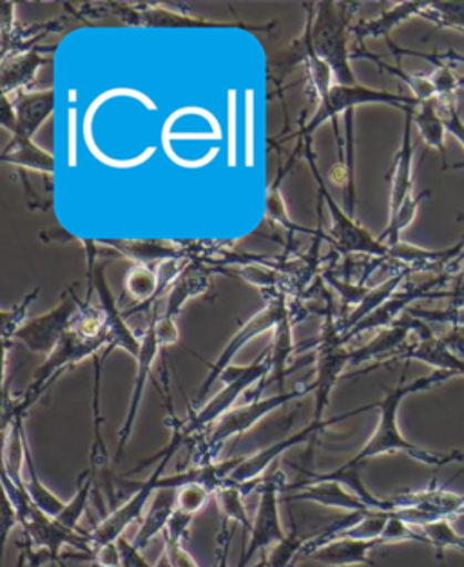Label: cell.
I'll return each instance as SVG.
<instances>
[{"label":"cell","mask_w":464,"mask_h":567,"mask_svg":"<svg viewBox=\"0 0 464 567\" xmlns=\"http://www.w3.org/2000/svg\"><path fill=\"white\" fill-rule=\"evenodd\" d=\"M290 489H300V492L290 493L285 497L287 503H315L324 506V508L343 509L349 513L374 512L361 501L355 493L344 488L343 484L336 481H310V483L290 484L285 492Z\"/></svg>","instance_id":"obj_17"},{"label":"cell","mask_w":464,"mask_h":567,"mask_svg":"<svg viewBox=\"0 0 464 567\" xmlns=\"http://www.w3.org/2000/svg\"><path fill=\"white\" fill-rule=\"evenodd\" d=\"M48 48H33V50L24 51L19 55L8 56L0 62V85H2V95L11 96V93H24L33 80H35L37 71L41 70L45 64L44 53Z\"/></svg>","instance_id":"obj_23"},{"label":"cell","mask_w":464,"mask_h":567,"mask_svg":"<svg viewBox=\"0 0 464 567\" xmlns=\"http://www.w3.org/2000/svg\"><path fill=\"white\" fill-rule=\"evenodd\" d=\"M230 275L241 276L245 281L260 287V289H276L278 287V272L265 267L264 264L245 265L244 269H236Z\"/></svg>","instance_id":"obj_48"},{"label":"cell","mask_w":464,"mask_h":567,"mask_svg":"<svg viewBox=\"0 0 464 567\" xmlns=\"http://www.w3.org/2000/svg\"><path fill=\"white\" fill-rule=\"evenodd\" d=\"M79 105L76 102H70L68 105V167L75 169L76 167V155H79Z\"/></svg>","instance_id":"obj_51"},{"label":"cell","mask_w":464,"mask_h":567,"mask_svg":"<svg viewBox=\"0 0 464 567\" xmlns=\"http://www.w3.org/2000/svg\"><path fill=\"white\" fill-rule=\"evenodd\" d=\"M421 361V363L430 364L435 370H443V372H452L455 375H464V361H461L448 344L444 343L443 338H435L434 333L423 336L417 339V343L403 347L400 352L395 353L392 361Z\"/></svg>","instance_id":"obj_24"},{"label":"cell","mask_w":464,"mask_h":567,"mask_svg":"<svg viewBox=\"0 0 464 567\" xmlns=\"http://www.w3.org/2000/svg\"><path fill=\"white\" fill-rule=\"evenodd\" d=\"M41 289L37 287L35 290H31L24 299H22L21 303L16 305L13 309L2 310V343H4V352L10 350V343L16 338V333L24 327L25 321V312L30 309V305L35 301L37 296H39Z\"/></svg>","instance_id":"obj_42"},{"label":"cell","mask_w":464,"mask_h":567,"mask_svg":"<svg viewBox=\"0 0 464 567\" xmlns=\"http://www.w3.org/2000/svg\"><path fill=\"white\" fill-rule=\"evenodd\" d=\"M455 378V373L443 372V370H435L430 375L415 379L412 383H404V373L401 375L400 383L394 389L386 390L384 398L374 404V410L380 412V421L375 426L374 433L370 435L369 441L363 444V449L355 453L354 457L344 463L349 468H360L364 461L370 458L380 457V455H389V453H406L409 457L420 461V463L429 464V466H444V464L452 463V461H460L464 463V453H448V455H440V453L429 452L423 450L417 444L410 443L409 439L403 437L400 430V413L401 403L403 399L409 398L412 393L424 392L430 390L435 384L444 383L448 379Z\"/></svg>","instance_id":"obj_1"},{"label":"cell","mask_w":464,"mask_h":567,"mask_svg":"<svg viewBox=\"0 0 464 567\" xmlns=\"http://www.w3.org/2000/svg\"><path fill=\"white\" fill-rule=\"evenodd\" d=\"M209 289V270L204 265L189 264L187 269L182 272L181 278L176 279L175 285L171 287L167 293V303H165V318L176 319L182 312L185 303L190 298L200 296L205 290Z\"/></svg>","instance_id":"obj_28"},{"label":"cell","mask_w":464,"mask_h":567,"mask_svg":"<svg viewBox=\"0 0 464 567\" xmlns=\"http://www.w3.org/2000/svg\"><path fill=\"white\" fill-rule=\"evenodd\" d=\"M93 489H95V478L91 475L90 470H85L79 477V488H76L75 497L71 498L70 503H65V508L55 518L56 523L64 526L65 529H71V532H81L79 524H81L85 509H87Z\"/></svg>","instance_id":"obj_35"},{"label":"cell","mask_w":464,"mask_h":567,"mask_svg":"<svg viewBox=\"0 0 464 567\" xmlns=\"http://www.w3.org/2000/svg\"><path fill=\"white\" fill-rule=\"evenodd\" d=\"M96 245H104L116 250L135 265H161L162 261L176 258H190L189 245L169 241V239H99Z\"/></svg>","instance_id":"obj_19"},{"label":"cell","mask_w":464,"mask_h":567,"mask_svg":"<svg viewBox=\"0 0 464 567\" xmlns=\"http://www.w3.org/2000/svg\"><path fill=\"white\" fill-rule=\"evenodd\" d=\"M309 393H315L312 384L300 386V389H292L289 392H278L275 395H270V398L255 399L249 404L230 410V412L225 413L218 423L210 426L209 437L205 441V450L209 453H215L230 437L244 435L245 432L255 429L256 424L260 423L261 419L267 417L269 413L281 409V406L290 403V401H295V399L305 398Z\"/></svg>","instance_id":"obj_12"},{"label":"cell","mask_w":464,"mask_h":567,"mask_svg":"<svg viewBox=\"0 0 464 567\" xmlns=\"http://www.w3.org/2000/svg\"><path fill=\"white\" fill-rule=\"evenodd\" d=\"M426 6H429V2H401V4L392 6L390 10L383 11L378 19L361 20L358 24L352 25V33L358 39L360 48L364 39H380V37H383L384 40H389L390 31L412 19V17L423 16Z\"/></svg>","instance_id":"obj_25"},{"label":"cell","mask_w":464,"mask_h":567,"mask_svg":"<svg viewBox=\"0 0 464 567\" xmlns=\"http://www.w3.org/2000/svg\"><path fill=\"white\" fill-rule=\"evenodd\" d=\"M11 102L16 107V124L11 125V136L33 140L45 120L55 113L56 91L53 87L51 90L30 91V93L24 91V93H17Z\"/></svg>","instance_id":"obj_18"},{"label":"cell","mask_w":464,"mask_h":567,"mask_svg":"<svg viewBox=\"0 0 464 567\" xmlns=\"http://www.w3.org/2000/svg\"><path fill=\"white\" fill-rule=\"evenodd\" d=\"M124 290L135 299V309L127 310L124 316L142 312L149 305L158 303V272L151 265H133L124 279Z\"/></svg>","instance_id":"obj_29"},{"label":"cell","mask_w":464,"mask_h":567,"mask_svg":"<svg viewBox=\"0 0 464 567\" xmlns=\"http://www.w3.org/2000/svg\"><path fill=\"white\" fill-rule=\"evenodd\" d=\"M269 350H265L255 363L247 364V367L230 364L229 369L221 373L220 381L225 383L224 389L216 393L215 398L210 399L205 406H202L195 415H190L187 421H184L175 432L181 433L185 439H189L193 433L210 429L213 424L218 423L224 417L225 413L233 410V404L238 401L245 390L250 389L258 381H265L269 378Z\"/></svg>","instance_id":"obj_5"},{"label":"cell","mask_w":464,"mask_h":567,"mask_svg":"<svg viewBox=\"0 0 464 567\" xmlns=\"http://www.w3.org/2000/svg\"><path fill=\"white\" fill-rule=\"evenodd\" d=\"M176 512V489L162 488L151 498L149 509L142 518L141 529L136 533V548L145 549L161 533L169 526Z\"/></svg>","instance_id":"obj_26"},{"label":"cell","mask_w":464,"mask_h":567,"mask_svg":"<svg viewBox=\"0 0 464 567\" xmlns=\"http://www.w3.org/2000/svg\"><path fill=\"white\" fill-rule=\"evenodd\" d=\"M305 156L309 162L310 171L315 175L316 184H318V193L327 204L330 218H332V229H330L329 239L332 247L344 256L361 255L370 256V258L384 259L390 261V247L383 244L380 238H374L363 225L355 221L354 216L347 215L340 205L336 204V199L330 195L323 178H321L318 165H316V156L310 150V140L305 142Z\"/></svg>","instance_id":"obj_4"},{"label":"cell","mask_w":464,"mask_h":567,"mask_svg":"<svg viewBox=\"0 0 464 567\" xmlns=\"http://www.w3.org/2000/svg\"><path fill=\"white\" fill-rule=\"evenodd\" d=\"M380 540L381 544L423 543L430 546L429 538L424 537V533L420 528L410 526L401 518L394 517L392 513H390L389 523L384 526Z\"/></svg>","instance_id":"obj_45"},{"label":"cell","mask_w":464,"mask_h":567,"mask_svg":"<svg viewBox=\"0 0 464 567\" xmlns=\"http://www.w3.org/2000/svg\"><path fill=\"white\" fill-rule=\"evenodd\" d=\"M290 312L287 299H285L283 292L272 293V298L267 301L264 309L260 312H256L247 323L241 324V329L233 336L224 352L220 353V358L216 359L215 363L210 364L209 375L205 378L200 389H198V395H196V403H202V399L209 393L213 389V384L221 378V373L229 369L233 364V359L240 353L245 344L250 343L252 339L258 338L264 332L275 330L280 323L281 319Z\"/></svg>","instance_id":"obj_13"},{"label":"cell","mask_w":464,"mask_h":567,"mask_svg":"<svg viewBox=\"0 0 464 567\" xmlns=\"http://www.w3.org/2000/svg\"><path fill=\"white\" fill-rule=\"evenodd\" d=\"M316 379L312 381L315 389V415L312 421H324L323 415L329 409L330 393L340 381L341 373L350 364V352L344 349L341 339L340 324L334 323L332 316H327L323 324L318 349L315 355Z\"/></svg>","instance_id":"obj_9"},{"label":"cell","mask_w":464,"mask_h":567,"mask_svg":"<svg viewBox=\"0 0 464 567\" xmlns=\"http://www.w3.org/2000/svg\"><path fill=\"white\" fill-rule=\"evenodd\" d=\"M324 281H327L336 292L340 293L344 305H354V309L363 301L367 292H369V289L363 287V285L349 284V281H343V279L338 278V276L332 275V272H324Z\"/></svg>","instance_id":"obj_50"},{"label":"cell","mask_w":464,"mask_h":567,"mask_svg":"<svg viewBox=\"0 0 464 567\" xmlns=\"http://www.w3.org/2000/svg\"><path fill=\"white\" fill-rule=\"evenodd\" d=\"M444 60H461V62H464L463 55H457V53H454V51H448V53H443Z\"/></svg>","instance_id":"obj_56"},{"label":"cell","mask_w":464,"mask_h":567,"mask_svg":"<svg viewBox=\"0 0 464 567\" xmlns=\"http://www.w3.org/2000/svg\"><path fill=\"white\" fill-rule=\"evenodd\" d=\"M414 125L420 131L424 144L434 147L440 153L441 159H443V169H450L448 162H446V150H444L446 127H444L443 118H441L437 99L420 102V105L414 110Z\"/></svg>","instance_id":"obj_31"},{"label":"cell","mask_w":464,"mask_h":567,"mask_svg":"<svg viewBox=\"0 0 464 567\" xmlns=\"http://www.w3.org/2000/svg\"><path fill=\"white\" fill-rule=\"evenodd\" d=\"M116 544L121 549V567H153L145 560L142 549L136 548L135 543H130L127 538L121 537Z\"/></svg>","instance_id":"obj_53"},{"label":"cell","mask_w":464,"mask_h":567,"mask_svg":"<svg viewBox=\"0 0 464 567\" xmlns=\"http://www.w3.org/2000/svg\"><path fill=\"white\" fill-rule=\"evenodd\" d=\"M16 526H21L19 515H17V509L13 508V504L4 497V508H2V544H4V546L6 543H8L11 529L16 528Z\"/></svg>","instance_id":"obj_55"},{"label":"cell","mask_w":464,"mask_h":567,"mask_svg":"<svg viewBox=\"0 0 464 567\" xmlns=\"http://www.w3.org/2000/svg\"><path fill=\"white\" fill-rule=\"evenodd\" d=\"M24 486L25 492L30 495L31 503L35 504L37 508L45 513L48 517L56 518L61 515L62 509L65 508V501H62L59 495L51 492V489L42 483L41 477H39L28 439H25Z\"/></svg>","instance_id":"obj_33"},{"label":"cell","mask_w":464,"mask_h":567,"mask_svg":"<svg viewBox=\"0 0 464 567\" xmlns=\"http://www.w3.org/2000/svg\"><path fill=\"white\" fill-rule=\"evenodd\" d=\"M230 540H233V532H230L229 523L224 520L220 535H218L215 567H229Z\"/></svg>","instance_id":"obj_54"},{"label":"cell","mask_w":464,"mask_h":567,"mask_svg":"<svg viewBox=\"0 0 464 567\" xmlns=\"http://www.w3.org/2000/svg\"><path fill=\"white\" fill-rule=\"evenodd\" d=\"M0 159L4 164L16 165L22 169L37 171L44 175H55L56 162L55 156L41 150L39 145L30 138H21V136H11L10 144L6 145Z\"/></svg>","instance_id":"obj_27"},{"label":"cell","mask_w":464,"mask_h":567,"mask_svg":"<svg viewBox=\"0 0 464 567\" xmlns=\"http://www.w3.org/2000/svg\"><path fill=\"white\" fill-rule=\"evenodd\" d=\"M184 441V435L173 432L171 443L158 453L161 463L156 466L155 472L151 473L149 478L144 483H131L136 488L135 493L118 508L113 509L110 515H105L101 523L87 533L90 553L104 548L107 544L116 543L118 538L124 537V532L130 528L131 524L144 517L145 506H149L151 498L158 492V483L164 477V470L167 468V464H169L171 458L175 455L176 450L181 449Z\"/></svg>","instance_id":"obj_3"},{"label":"cell","mask_w":464,"mask_h":567,"mask_svg":"<svg viewBox=\"0 0 464 567\" xmlns=\"http://www.w3.org/2000/svg\"><path fill=\"white\" fill-rule=\"evenodd\" d=\"M352 56H354V59L364 56V59L374 60L375 64L380 65L381 70L386 71L390 75H394L398 76V79L403 80L404 84L409 85V90H412V93H414V99L417 100V102H426V100L437 99V91H435L430 76L412 75V73H406L401 65L384 64L380 56L367 53V51L358 50Z\"/></svg>","instance_id":"obj_37"},{"label":"cell","mask_w":464,"mask_h":567,"mask_svg":"<svg viewBox=\"0 0 464 567\" xmlns=\"http://www.w3.org/2000/svg\"><path fill=\"white\" fill-rule=\"evenodd\" d=\"M463 241H464V238H463ZM461 265H464V249H463V252H461L460 258L455 259V264L452 265V267H461ZM452 267H450V269H452Z\"/></svg>","instance_id":"obj_57"},{"label":"cell","mask_w":464,"mask_h":567,"mask_svg":"<svg viewBox=\"0 0 464 567\" xmlns=\"http://www.w3.org/2000/svg\"><path fill=\"white\" fill-rule=\"evenodd\" d=\"M381 546L380 540H354V538L336 537L330 543L316 549L310 558L321 566L352 567L370 566L378 564L370 560V551Z\"/></svg>","instance_id":"obj_22"},{"label":"cell","mask_w":464,"mask_h":567,"mask_svg":"<svg viewBox=\"0 0 464 567\" xmlns=\"http://www.w3.org/2000/svg\"><path fill=\"white\" fill-rule=\"evenodd\" d=\"M238 95L235 90L227 93V167L238 165Z\"/></svg>","instance_id":"obj_46"},{"label":"cell","mask_w":464,"mask_h":567,"mask_svg":"<svg viewBox=\"0 0 464 567\" xmlns=\"http://www.w3.org/2000/svg\"><path fill=\"white\" fill-rule=\"evenodd\" d=\"M463 267H464V265H463Z\"/></svg>","instance_id":"obj_58"},{"label":"cell","mask_w":464,"mask_h":567,"mask_svg":"<svg viewBox=\"0 0 464 567\" xmlns=\"http://www.w3.org/2000/svg\"><path fill=\"white\" fill-rule=\"evenodd\" d=\"M165 540V560L169 567H200L196 564L195 557L184 548V540H173V538H164Z\"/></svg>","instance_id":"obj_52"},{"label":"cell","mask_w":464,"mask_h":567,"mask_svg":"<svg viewBox=\"0 0 464 567\" xmlns=\"http://www.w3.org/2000/svg\"><path fill=\"white\" fill-rule=\"evenodd\" d=\"M285 171L278 176L275 185L267 190L265 196V215L267 218L272 219L275 224L281 225L287 233L295 235V233H305V235H316V230L305 229L300 225H296L292 219L287 215V205H285L283 196H281L280 184L283 179Z\"/></svg>","instance_id":"obj_38"},{"label":"cell","mask_w":464,"mask_h":567,"mask_svg":"<svg viewBox=\"0 0 464 567\" xmlns=\"http://www.w3.org/2000/svg\"><path fill=\"white\" fill-rule=\"evenodd\" d=\"M95 359V393H93V443L90 450V473L95 478V488L104 489L111 503L115 501L113 492V477H111L110 452L102 437V413H101V373L104 358L96 355Z\"/></svg>","instance_id":"obj_21"},{"label":"cell","mask_w":464,"mask_h":567,"mask_svg":"<svg viewBox=\"0 0 464 567\" xmlns=\"http://www.w3.org/2000/svg\"><path fill=\"white\" fill-rule=\"evenodd\" d=\"M258 486H260V503H258V509L252 518L249 544L241 549L238 567L247 566L256 553L275 548L276 544L283 543L287 538L280 515V492H285L287 488L283 486V473L265 475Z\"/></svg>","instance_id":"obj_10"},{"label":"cell","mask_w":464,"mask_h":567,"mask_svg":"<svg viewBox=\"0 0 464 567\" xmlns=\"http://www.w3.org/2000/svg\"><path fill=\"white\" fill-rule=\"evenodd\" d=\"M161 350V344H158V339H156L155 324H153V321L149 319V324H147V329H145L144 336H142L141 355L136 359V378L135 384H133V392H131L130 409H127L124 424H122L121 432H118V452H116V458L122 457V453H124L125 446H127L131 435H133L136 417H138V413H141L145 383H147V379H149L153 363H155L156 355H158Z\"/></svg>","instance_id":"obj_16"},{"label":"cell","mask_w":464,"mask_h":567,"mask_svg":"<svg viewBox=\"0 0 464 567\" xmlns=\"http://www.w3.org/2000/svg\"><path fill=\"white\" fill-rule=\"evenodd\" d=\"M389 512H367L350 528L343 529L338 537L354 538V540H380L384 526L389 523Z\"/></svg>","instance_id":"obj_39"},{"label":"cell","mask_w":464,"mask_h":567,"mask_svg":"<svg viewBox=\"0 0 464 567\" xmlns=\"http://www.w3.org/2000/svg\"><path fill=\"white\" fill-rule=\"evenodd\" d=\"M430 195H432V190L424 189L420 195L412 193L409 198L404 199L401 209L398 210L394 216H390L389 224H386L383 233H381V241L389 245V247H394V245L400 244L401 233L414 221L420 205L423 204V199L430 198Z\"/></svg>","instance_id":"obj_36"},{"label":"cell","mask_w":464,"mask_h":567,"mask_svg":"<svg viewBox=\"0 0 464 567\" xmlns=\"http://www.w3.org/2000/svg\"><path fill=\"white\" fill-rule=\"evenodd\" d=\"M364 104H384L392 105L395 110L406 111L412 107H417L420 102L414 96L400 95V93H390V91L372 90V87H364V85H341L334 84L330 87L329 93L324 99L318 102V110H316L309 124L305 125L300 131V145L303 147V142H309L310 136L315 133L321 124L327 120H336L341 113H349L354 111L355 107Z\"/></svg>","instance_id":"obj_6"},{"label":"cell","mask_w":464,"mask_h":567,"mask_svg":"<svg viewBox=\"0 0 464 567\" xmlns=\"http://www.w3.org/2000/svg\"><path fill=\"white\" fill-rule=\"evenodd\" d=\"M410 275L409 269H401L398 275L392 276V278L386 279L384 284L378 285L374 289H369L367 296H364L363 301H361L358 307H355L352 312L349 313V318H344L340 323L341 336L350 332V330L354 329L355 324L363 321L367 316L374 312V310L380 309L381 305L384 301H389L398 289H400V285L403 284V279Z\"/></svg>","instance_id":"obj_32"},{"label":"cell","mask_w":464,"mask_h":567,"mask_svg":"<svg viewBox=\"0 0 464 567\" xmlns=\"http://www.w3.org/2000/svg\"><path fill=\"white\" fill-rule=\"evenodd\" d=\"M437 105H440L441 118H443L444 127L448 133L460 140V144L464 147V120L461 116L457 105H455L454 96H444V99H437ZM457 221H464V213L460 215Z\"/></svg>","instance_id":"obj_47"},{"label":"cell","mask_w":464,"mask_h":567,"mask_svg":"<svg viewBox=\"0 0 464 567\" xmlns=\"http://www.w3.org/2000/svg\"><path fill=\"white\" fill-rule=\"evenodd\" d=\"M76 312H79V296L75 289H65L61 303L53 307L50 312L28 319L24 327L16 333L13 341H21L25 349L33 353L50 355L71 329Z\"/></svg>","instance_id":"obj_14"},{"label":"cell","mask_w":464,"mask_h":567,"mask_svg":"<svg viewBox=\"0 0 464 567\" xmlns=\"http://www.w3.org/2000/svg\"><path fill=\"white\" fill-rule=\"evenodd\" d=\"M421 17L434 22L437 28L461 30L464 33V2H429Z\"/></svg>","instance_id":"obj_41"},{"label":"cell","mask_w":464,"mask_h":567,"mask_svg":"<svg viewBox=\"0 0 464 567\" xmlns=\"http://www.w3.org/2000/svg\"><path fill=\"white\" fill-rule=\"evenodd\" d=\"M305 540L307 538H301L295 529L290 535H287L283 543L276 544L261 567L295 566L296 560L300 558V555H303Z\"/></svg>","instance_id":"obj_43"},{"label":"cell","mask_w":464,"mask_h":567,"mask_svg":"<svg viewBox=\"0 0 464 567\" xmlns=\"http://www.w3.org/2000/svg\"><path fill=\"white\" fill-rule=\"evenodd\" d=\"M87 255V276H90L91 290H95L99 298V309L102 310L105 318V324L110 330V344L102 353V358H107L115 349H122L130 353L131 358L138 359L142 349V339L136 338L133 330L125 323L124 312H121L116 305L115 296L111 292L107 279H105V265L96 264V241H85L81 239Z\"/></svg>","instance_id":"obj_11"},{"label":"cell","mask_w":464,"mask_h":567,"mask_svg":"<svg viewBox=\"0 0 464 567\" xmlns=\"http://www.w3.org/2000/svg\"><path fill=\"white\" fill-rule=\"evenodd\" d=\"M256 91L247 87L244 91V124H245V167L252 169L256 165V115H258V105H256Z\"/></svg>","instance_id":"obj_40"},{"label":"cell","mask_w":464,"mask_h":567,"mask_svg":"<svg viewBox=\"0 0 464 567\" xmlns=\"http://www.w3.org/2000/svg\"><path fill=\"white\" fill-rule=\"evenodd\" d=\"M244 495V489L235 484H224L215 492L216 504L224 515V520L241 526L245 537H247V533L252 529V518L249 517V513L245 508Z\"/></svg>","instance_id":"obj_34"},{"label":"cell","mask_w":464,"mask_h":567,"mask_svg":"<svg viewBox=\"0 0 464 567\" xmlns=\"http://www.w3.org/2000/svg\"><path fill=\"white\" fill-rule=\"evenodd\" d=\"M369 410H374V404H367V406H361V409L350 410V412L341 413V415H336V417L324 419L320 423L318 421H310V424H307L300 432L292 433L289 437L281 439L278 443L270 444L267 449L244 457L240 466L233 472L229 481L225 484H235V486H240L244 493L249 492L247 488L258 486L261 478L265 477V472L269 470L270 464L283 457L285 453L289 452V450L296 449L300 444L309 443L310 439L316 437L318 433L341 423L344 419L355 417V415L369 412Z\"/></svg>","instance_id":"obj_7"},{"label":"cell","mask_w":464,"mask_h":567,"mask_svg":"<svg viewBox=\"0 0 464 567\" xmlns=\"http://www.w3.org/2000/svg\"><path fill=\"white\" fill-rule=\"evenodd\" d=\"M270 373L265 379V384H278L280 392L283 390L285 375H287V364H289L290 355L295 352V343H292V316L290 312L281 319L272 336V343L269 349ZM264 384V386H265Z\"/></svg>","instance_id":"obj_30"},{"label":"cell","mask_w":464,"mask_h":567,"mask_svg":"<svg viewBox=\"0 0 464 567\" xmlns=\"http://www.w3.org/2000/svg\"><path fill=\"white\" fill-rule=\"evenodd\" d=\"M149 319L153 321V324H155L156 339H158L161 349L178 343L181 332H178L176 321L173 318H165L164 313H158V303L153 307Z\"/></svg>","instance_id":"obj_49"},{"label":"cell","mask_w":464,"mask_h":567,"mask_svg":"<svg viewBox=\"0 0 464 567\" xmlns=\"http://www.w3.org/2000/svg\"><path fill=\"white\" fill-rule=\"evenodd\" d=\"M446 281V276H437L421 285H409L406 289L401 292H395L389 301H384L380 309L367 316L363 321L355 324L354 329L341 336L343 343H349L350 339L360 336V333L369 332V330H383L389 329L392 324L400 319L404 310L410 309V305L424 298H452V292H435V289Z\"/></svg>","instance_id":"obj_15"},{"label":"cell","mask_w":464,"mask_h":567,"mask_svg":"<svg viewBox=\"0 0 464 567\" xmlns=\"http://www.w3.org/2000/svg\"><path fill=\"white\" fill-rule=\"evenodd\" d=\"M414 110L404 111L403 138L401 147L395 155L394 167L390 173V216H394L404 204V199L414 193V142H412V127H414Z\"/></svg>","instance_id":"obj_20"},{"label":"cell","mask_w":464,"mask_h":567,"mask_svg":"<svg viewBox=\"0 0 464 567\" xmlns=\"http://www.w3.org/2000/svg\"><path fill=\"white\" fill-rule=\"evenodd\" d=\"M213 495L215 493L200 484H185L181 489H176V509L195 517L196 513L205 508V504L209 503Z\"/></svg>","instance_id":"obj_44"},{"label":"cell","mask_w":464,"mask_h":567,"mask_svg":"<svg viewBox=\"0 0 464 567\" xmlns=\"http://www.w3.org/2000/svg\"><path fill=\"white\" fill-rule=\"evenodd\" d=\"M307 25L310 30V44L316 55L327 62L336 84L358 85L354 71L350 68L349 33L352 19L360 10L354 2H320L307 4Z\"/></svg>","instance_id":"obj_2"},{"label":"cell","mask_w":464,"mask_h":567,"mask_svg":"<svg viewBox=\"0 0 464 567\" xmlns=\"http://www.w3.org/2000/svg\"><path fill=\"white\" fill-rule=\"evenodd\" d=\"M115 25H135V28H155V30H210V28H235V30L270 31L275 24L255 25L244 22H213L200 17L181 13L161 4H127L113 2Z\"/></svg>","instance_id":"obj_8"}]
</instances>
